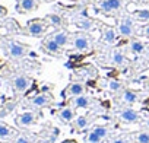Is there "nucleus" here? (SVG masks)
<instances>
[{
    "label": "nucleus",
    "mask_w": 149,
    "mask_h": 143,
    "mask_svg": "<svg viewBox=\"0 0 149 143\" xmlns=\"http://www.w3.org/2000/svg\"><path fill=\"white\" fill-rule=\"evenodd\" d=\"M0 45H2L5 54L10 60H22L31 53L29 45H26L24 42H19L16 40H12V38H2Z\"/></svg>",
    "instance_id": "obj_1"
},
{
    "label": "nucleus",
    "mask_w": 149,
    "mask_h": 143,
    "mask_svg": "<svg viewBox=\"0 0 149 143\" xmlns=\"http://www.w3.org/2000/svg\"><path fill=\"white\" fill-rule=\"evenodd\" d=\"M50 26L51 24L47 21V18H35V19L28 21L24 34H28L29 37H34V38H40L48 31Z\"/></svg>",
    "instance_id": "obj_2"
},
{
    "label": "nucleus",
    "mask_w": 149,
    "mask_h": 143,
    "mask_svg": "<svg viewBox=\"0 0 149 143\" xmlns=\"http://www.w3.org/2000/svg\"><path fill=\"white\" fill-rule=\"evenodd\" d=\"M117 32L120 37L123 38H132L136 34V25H134V19L133 16L124 15L120 18L118 25H117Z\"/></svg>",
    "instance_id": "obj_3"
},
{
    "label": "nucleus",
    "mask_w": 149,
    "mask_h": 143,
    "mask_svg": "<svg viewBox=\"0 0 149 143\" xmlns=\"http://www.w3.org/2000/svg\"><path fill=\"white\" fill-rule=\"evenodd\" d=\"M70 41H72V47L76 50V51H79V53H86V51L91 50V47H92L89 34H86V32H84V31L73 34Z\"/></svg>",
    "instance_id": "obj_4"
},
{
    "label": "nucleus",
    "mask_w": 149,
    "mask_h": 143,
    "mask_svg": "<svg viewBox=\"0 0 149 143\" xmlns=\"http://www.w3.org/2000/svg\"><path fill=\"white\" fill-rule=\"evenodd\" d=\"M31 83H32V79H31L28 75H24V73H19V75L13 76L12 81H10L12 89H13V92L18 94V95L25 94V92L29 89Z\"/></svg>",
    "instance_id": "obj_5"
},
{
    "label": "nucleus",
    "mask_w": 149,
    "mask_h": 143,
    "mask_svg": "<svg viewBox=\"0 0 149 143\" xmlns=\"http://www.w3.org/2000/svg\"><path fill=\"white\" fill-rule=\"evenodd\" d=\"M124 0H97V9L102 13H117L121 10Z\"/></svg>",
    "instance_id": "obj_6"
},
{
    "label": "nucleus",
    "mask_w": 149,
    "mask_h": 143,
    "mask_svg": "<svg viewBox=\"0 0 149 143\" xmlns=\"http://www.w3.org/2000/svg\"><path fill=\"white\" fill-rule=\"evenodd\" d=\"M40 118V112L38 110H34V111H25L22 114H19L16 118H15V123L18 127L21 128H25V127H31L34 124H37Z\"/></svg>",
    "instance_id": "obj_7"
},
{
    "label": "nucleus",
    "mask_w": 149,
    "mask_h": 143,
    "mask_svg": "<svg viewBox=\"0 0 149 143\" xmlns=\"http://www.w3.org/2000/svg\"><path fill=\"white\" fill-rule=\"evenodd\" d=\"M53 102H54V98L50 92H41V94H37L35 96H32L28 104L34 110H41V108L50 107Z\"/></svg>",
    "instance_id": "obj_8"
},
{
    "label": "nucleus",
    "mask_w": 149,
    "mask_h": 143,
    "mask_svg": "<svg viewBox=\"0 0 149 143\" xmlns=\"http://www.w3.org/2000/svg\"><path fill=\"white\" fill-rule=\"evenodd\" d=\"M41 48H42V51H44L45 54H48V56H53V57H60V56H63V47H60V45L53 40L51 35H48L47 38L42 40Z\"/></svg>",
    "instance_id": "obj_9"
},
{
    "label": "nucleus",
    "mask_w": 149,
    "mask_h": 143,
    "mask_svg": "<svg viewBox=\"0 0 149 143\" xmlns=\"http://www.w3.org/2000/svg\"><path fill=\"white\" fill-rule=\"evenodd\" d=\"M117 118H118L121 123H124V124H134V123H139V121L142 120L140 114H139L136 110L130 108V107L121 108V110L117 112Z\"/></svg>",
    "instance_id": "obj_10"
},
{
    "label": "nucleus",
    "mask_w": 149,
    "mask_h": 143,
    "mask_svg": "<svg viewBox=\"0 0 149 143\" xmlns=\"http://www.w3.org/2000/svg\"><path fill=\"white\" fill-rule=\"evenodd\" d=\"M86 92V86L82 82H72L66 86V89L63 91V96L64 98H73V96H79L84 95Z\"/></svg>",
    "instance_id": "obj_11"
},
{
    "label": "nucleus",
    "mask_w": 149,
    "mask_h": 143,
    "mask_svg": "<svg viewBox=\"0 0 149 143\" xmlns=\"http://www.w3.org/2000/svg\"><path fill=\"white\" fill-rule=\"evenodd\" d=\"M41 0H18L16 12L18 13H31L38 9Z\"/></svg>",
    "instance_id": "obj_12"
},
{
    "label": "nucleus",
    "mask_w": 149,
    "mask_h": 143,
    "mask_svg": "<svg viewBox=\"0 0 149 143\" xmlns=\"http://www.w3.org/2000/svg\"><path fill=\"white\" fill-rule=\"evenodd\" d=\"M69 105H72L74 110H76V108H84V110H86V108H89V107L92 105V98L88 96L86 94L79 95V96H73V98H70Z\"/></svg>",
    "instance_id": "obj_13"
},
{
    "label": "nucleus",
    "mask_w": 149,
    "mask_h": 143,
    "mask_svg": "<svg viewBox=\"0 0 149 143\" xmlns=\"http://www.w3.org/2000/svg\"><path fill=\"white\" fill-rule=\"evenodd\" d=\"M57 117H58V120H60L61 123L70 124V123L74 120V117H76V112H74V108H73L72 105H66V107H63V108L58 110Z\"/></svg>",
    "instance_id": "obj_14"
},
{
    "label": "nucleus",
    "mask_w": 149,
    "mask_h": 143,
    "mask_svg": "<svg viewBox=\"0 0 149 143\" xmlns=\"http://www.w3.org/2000/svg\"><path fill=\"white\" fill-rule=\"evenodd\" d=\"M127 58L124 56V53L120 50V48H113L110 51V63L116 67H123L126 64Z\"/></svg>",
    "instance_id": "obj_15"
},
{
    "label": "nucleus",
    "mask_w": 149,
    "mask_h": 143,
    "mask_svg": "<svg viewBox=\"0 0 149 143\" xmlns=\"http://www.w3.org/2000/svg\"><path fill=\"white\" fill-rule=\"evenodd\" d=\"M19 134V131L13 127H10L6 123L0 121V140H12Z\"/></svg>",
    "instance_id": "obj_16"
},
{
    "label": "nucleus",
    "mask_w": 149,
    "mask_h": 143,
    "mask_svg": "<svg viewBox=\"0 0 149 143\" xmlns=\"http://www.w3.org/2000/svg\"><path fill=\"white\" fill-rule=\"evenodd\" d=\"M117 35H118V32H117L113 26L105 25V26L102 28V41H104L105 44H108V45L116 44V41H117Z\"/></svg>",
    "instance_id": "obj_17"
},
{
    "label": "nucleus",
    "mask_w": 149,
    "mask_h": 143,
    "mask_svg": "<svg viewBox=\"0 0 149 143\" xmlns=\"http://www.w3.org/2000/svg\"><path fill=\"white\" fill-rule=\"evenodd\" d=\"M120 99L124 105H133V104L137 102L139 95H137V92H134L132 89H123L120 92Z\"/></svg>",
    "instance_id": "obj_18"
},
{
    "label": "nucleus",
    "mask_w": 149,
    "mask_h": 143,
    "mask_svg": "<svg viewBox=\"0 0 149 143\" xmlns=\"http://www.w3.org/2000/svg\"><path fill=\"white\" fill-rule=\"evenodd\" d=\"M70 124H72V127H73L74 131L81 133V131H84L89 126V117L88 115H78V117H74V120Z\"/></svg>",
    "instance_id": "obj_19"
},
{
    "label": "nucleus",
    "mask_w": 149,
    "mask_h": 143,
    "mask_svg": "<svg viewBox=\"0 0 149 143\" xmlns=\"http://www.w3.org/2000/svg\"><path fill=\"white\" fill-rule=\"evenodd\" d=\"M51 37H53V40L60 45V47H66L67 44H69V41L72 40L70 38V34L66 31V29H60V31H56L54 34H51Z\"/></svg>",
    "instance_id": "obj_20"
},
{
    "label": "nucleus",
    "mask_w": 149,
    "mask_h": 143,
    "mask_svg": "<svg viewBox=\"0 0 149 143\" xmlns=\"http://www.w3.org/2000/svg\"><path fill=\"white\" fill-rule=\"evenodd\" d=\"M145 48H146V45H145V42L142 41V40H132L130 41V44H129V50H130V53H133V54H136V56H142L143 53H145Z\"/></svg>",
    "instance_id": "obj_21"
},
{
    "label": "nucleus",
    "mask_w": 149,
    "mask_h": 143,
    "mask_svg": "<svg viewBox=\"0 0 149 143\" xmlns=\"http://www.w3.org/2000/svg\"><path fill=\"white\" fill-rule=\"evenodd\" d=\"M84 142H85V143H102V142H104V139H102L98 133H95V131L91 128V130L85 134Z\"/></svg>",
    "instance_id": "obj_22"
},
{
    "label": "nucleus",
    "mask_w": 149,
    "mask_h": 143,
    "mask_svg": "<svg viewBox=\"0 0 149 143\" xmlns=\"http://www.w3.org/2000/svg\"><path fill=\"white\" fill-rule=\"evenodd\" d=\"M13 143H37V136L22 133V134H18L13 139Z\"/></svg>",
    "instance_id": "obj_23"
},
{
    "label": "nucleus",
    "mask_w": 149,
    "mask_h": 143,
    "mask_svg": "<svg viewBox=\"0 0 149 143\" xmlns=\"http://www.w3.org/2000/svg\"><path fill=\"white\" fill-rule=\"evenodd\" d=\"M107 89L117 94V92H121V91L124 89V86H123V83H121L120 81H117V79H110V81H107Z\"/></svg>",
    "instance_id": "obj_24"
},
{
    "label": "nucleus",
    "mask_w": 149,
    "mask_h": 143,
    "mask_svg": "<svg viewBox=\"0 0 149 143\" xmlns=\"http://www.w3.org/2000/svg\"><path fill=\"white\" fill-rule=\"evenodd\" d=\"M133 143H149V130H142L133 134Z\"/></svg>",
    "instance_id": "obj_25"
},
{
    "label": "nucleus",
    "mask_w": 149,
    "mask_h": 143,
    "mask_svg": "<svg viewBox=\"0 0 149 143\" xmlns=\"http://www.w3.org/2000/svg\"><path fill=\"white\" fill-rule=\"evenodd\" d=\"M132 16H133V19H136V21L148 22V21H149V9H140V10H136Z\"/></svg>",
    "instance_id": "obj_26"
},
{
    "label": "nucleus",
    "mask_w": 149,
    "mask_h": 143,
    "mask_svg": "<svg viewBox=\"0 0 149 143\" xmlns=\"http://www.w3.org/2000/svg\"><path fill=\"white\" fill-rule=\"evenodd\" d=\"M92 130H94L95 133H98L104 140H105V139L108 137V134H110V128H108L107 126H94Z\"/></svg>",
    "instance_id": "obj_27"
},
{
    "label": "nucleus",
    "mask_w": 149,
    "mask_h": 143,
    "mask_svg": "<svg viewBox=\"0 0 149 143\" xmlns=\"http://www.w3.org/2000/svg\"><path fill=\"white\" fill-rule=\"evenodd\" d=\"M76 25H78L81 29H84V31H86V29H92V28H94V22H92L91 19H86V18H82L81 21H78Z\"/></svg>",
    "instance_id": "obj_28"
},
{
    "label": "nucleus",
    "mask_w": 149,
    "mask_h": 143,
    "mask_svg": "<svg viewBox=\"0 0 149 143\" xmlns=\"http://www.w3.org/2000/svg\"><path fill=\"white\" fill-rule=\"evenodd\" d=\"M47 21L51 24V26H61L63 19L60 15H47Z\"/></svg>",
    "instance_id": "obj_29"
},
{
    "label": "nucleus",
    "mask_w": 149,
    "mask_h": 143,
    "mask_svg": "<svg viewBox=\"0 0 149 143\" xmlns=\"http://www.w3.org/2000/svg\"><path fill=\"white\" fill-rule=\"evenodd\" d=\"M111 143H133V134L118 136V137L113 139V140H111Z\"/></svg>",
    "instance_id": "obj_30"
},
{
    "label": "nucleus",
    "mask_w": 149,
    "mask_h": 143,
    "mask_svg": "<svg viewBox=\"0 0 149 143\" xmlns=\"http://www.w3.org/2000/svg\"><path fill=\"white\" fill-rule=\"evenodd\" d=\"M6 15H8V9H6L5 6H2V5H0V19L6 18Z\"/></svg>",
    "instance_id": "obj_31"
},
{
    "label": "nucleus",
    "mask_w": 149,
    "mask_h": 143,
    "mask_svg": "<svg viewBox=\"0 0 149 143\" xmlns=\"http://www.w3.org/2000/svg\"><path fill=\"white\" fill-rule=\"evenodd\" d=\"M142 34H143V37H145V38H148V40H149V24H146V25L143 26Z\"/></svg>",
    "instance_id": "obj_32"
},
{
    "label": "nucleus",
    "mask_w": 149,
    "mask_h": 143,
    "mask_svg": "<svg viewBox=\"0 0 149 143\" xmlns=\"http://www.w3.org/2000/svg\"><path fill=\"white\" fill-rule=\"evenodd\" d=\"M143 128H145V130H149V118H146V120L143 121Z\"/></svg>",
    "instance_id": "obj_33"
},
{
    "label": "nucleus",
    "mask_w": 149,
    "mask_h": 143,
    "mask_svg": "<svg viewBox=\"0 0 149 143\" xmlns=\"http://www.w3.org/2000/svg\"><path fill=\"white\" fill-rule=\"evenodd\" d=\"M61 143H79V142H76V140H73V139H67V140H63Z\"/></svg>",
    "instance_id": "obj_34"
},
{
    "label": "nucleus",
    "mask_w": 149,
    "mask_h": 143,
    "mask_svg": "<svg viewBox=\"0 0 149 143\" xmlns=\"http://www.w3.org/2000/svg\"><path fill=\"white\" fill-rule=\"evenodd\" d=\"M0 41H2V37H0Z\"/></svg>",
    "instance_id": "obj_35"
}]
</instances>
